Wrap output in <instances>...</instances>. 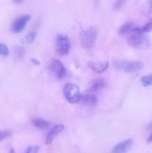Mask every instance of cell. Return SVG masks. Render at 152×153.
<instances>
[{
  "label": "cell",
  "mask_w": 152,
  "mask_h": 153,
  "mask_svg": "<svg viewBox=\"0 0 152 153\" xmlns=\"http://www.w3.org/2000/svg\"><path fill=\"white\" fill-rule=\"evenodd\" d=\"M36 37V33L34 32V31H31V32H29L28 34H27L25 36V37L23 38L24 43H31L34 42V40H35Z\"/></svg>",
  "instance_id": "e0dca14e"
},
{
  "label": "cell",
  "mask_w": 152,
  "mask_h": 153,
  "mask_svg": "<svg viewBox=\"0 0 152 153\" xmlns=\"http://www.w3.org/2000/svg\"><path fill=\"white\" fill-rule=\"evenodd\" d=\"M87 65L95 73H101L107 70L109 67V62L108 61H104V62H92V61H89Z\"/></svg>",
  "instance_id": "9c48e42d"
},
{
  "label": "cell",
  "mask_w": 152,
  "mask_h": 153,
  "mask_svg": "<svg viewBox=\"0 0 152 153\" xmlns=\"http://www.w3.org/2000/svg\"><path fill=\"white\" fill-rule=\"evenodd\" d=\"M149 8H150L151 11H152V1L149 2Z\"/></svg>",
  "instance_id": "d4e9b609"
},
{
  "label": "cell",
  "mask_w": 152,
  "mask_h": 153,
  "mask_svg": "<svg viewBox=\"0 0 152 153\" xmlns=\"http://www.w3.org/2000/svg\"><path fill=\"white\" fill-rule=\"evenodd\" d=\"M70 40L66 34H58L56 38V49L61 56L66 55L70 49Z\"/></svg>",
  "instance_id": "5b68a950"
},
{
  "label": "cell",
  "mask_w": 152,
  "mask_h": 153,
  "mask_svg": "<svg viewBox=\"0 0 152 153\" xmlns=\"http://www.w3.org/2000/svg\"><path fill=\"white\" fill-rule=\"evenodd\" d=\"M115 66L125 73H134L144 68V64L141 61H116Z\"/></svg>",
  "instance_id": "277c9868"
},
{
  "label": "cell",
  "mask_w": 152,
  "mask_h": 153,
  "mask_svg": "<svg viewBox=\"0 0 152 153\" xmlns=\"http://www.w3.org/2000/svg\"><path fill=\"white\" fill-rule=\"evenodd\" d=\"M32 123L34 126L41 130L46 129L49 128V125H50V123L49 121L42 119V118H34L32 120Z\"/></svg>",
  "instance_id": "5bb4252c"
},
{
  "label": "cell",
  "mask_w": 152,
  "mask_h": 153,
  "mask_svg": "<svg viewBox=\"0 0 152 153\" xmlns=\"http://www.w3.org/2000/svg\"><path fill=\"white\" fill-rule=\"evenodd\" d=\"M137 28L138 26L132 22H126L119 30V34L120 35H125V34H128L131 33H135Z\"/></svg>",
  "instance_id": "7c38bea8"
},
{
  "label": "cell",
  "mask_w": 152,
  "mask_h": 153,
  "mask_svg": "<svg viewBox=\"0 0 152 153\" xmlns=\"http://www.w3.org/2000/svg\"><path fill=\"white\" fill-rule=\"evenodd\" d=\"M98 37V30L95 27H90L83 31L80 37L81 45L84 49H90Z\"/></svg>",
  "instance_id": "7a4b0ae2"
},
{
  "label": "cell",
  "mask_w": 152,
  "mask_h": 153,
  "mask_svg": "<svg viewBox=\"0 0 152 153\" xmlns=\"http://www.w3.org/2000/svg\"><path fill=\"white\" fill-rule=\"evenodd\" d=\"M134 144L132 139H127L120 142L113 147L111 153H127L131 149Z\"/></svg>",
  "instance_id": "ba28073f"
},
{
  "label": "cell",
  "mask_w": 152,
  "mask_h": 153,
  "mask_svg": "<svg viewBox=\"0 0 152 153\" xmlns=\"http://www.w3.org/2000/svg\"><path fill=\"white\" fill-rule=\"evenodd\" d=\"M64 128H65V127H64V126L63 125V124H58V125L55 126L51 129V131H49V134H48L47 137H46V144H51V143L53 142L55 137H56L58 134H59L60 133H61V131H63Z\"/></svg>",
  "instance_id": "30bf717a"
},
{
  "label": "cell",
  "mask_w": 152,
  "mask_h": 153,
  "mask_svg": "<svg viewBox=\"0 0 152 153\" xmlns=\"http://www.w3.org/2000/svg\"><path fill=\"white\" fill-rule=\"evenodd\" d=\"M80 102L83 105L86 107H94L97 104V98L93 94H84L80 96Z\"/></svg>",
  "instance_id": "8fae6325"
},
{
  "label": "cell",
  "mask_w": 152,
  "mask_h": 153,
  "mask_svg": "<svg viewBox=\"0 0 152 153\" xmlns=\"http://www.w3.org/2000/svg\"><path fill=\"white\" fill-rule=\"evenodd\" d=\"M147 142H148V143H151V142H152V134H151V135L149 136L148 137Z\"/></svg>",
  "instance_id": "603a6c76"
},
{
  "label": "cell",
  "mask_w": 152,
  "mask_h": 153,
  "mask_svg": "<svg viewBox=\"0 0 152 153\" xmlns=\"http://www.w3.org/2000/svg\"><path fill=\"white\" fill-rule=\"evenodd\" d=\"M31 16L30 15H22L19 16L17 19L14 20V22L12 24V31L14 33H19L24 29V28L26 25V23L30 19Z\"/></svg>",
  "instance_id": "52a82bcc"
},
{
  "label": "cell",
  "mask_w": 152,
  "mask_h": 153,
  "mask_svg": "<svg viewBox=\"0 0 152 153\" xmlns=\"http://www.w3.org/2000/svg\"><path fill=\"white\" fill-rule=\"evenodd\" d=\"M123 3L124 1H116L114 4V7L115 8H119V7H120L121 6H122V4H123Z\"/></svg>",
  "instance_id": "7402d4cb"
},
{
  "label": "cell",
  "mask_w": 152,
  "mask_h": 153,
  "mask_svg": "<svg viewBox=\"0 0 152 153\" xmlns=\"http://www.w3.org/2000/svg\"><path fill=\"white\" fill-rule=\"evenodd\" d=\"M51 73L57 80H62L66 76V69L63 64L58 59H53L51 62L50 66Z\"/></svg>",
  "instance_id": "8992f818"
},
{
  "label": "cell",
  "mask_w": 152,
  "mask_h": 153,
  "mask_svg": "<svg viewBox=\"0 0 152 153\" xmlns=\"http://www.w3.org/2000/svg\"><path fill=\"white\" fill-rule=\"evenodd\" d=\"M106 82L104 79H98L94 80L91 84L90 87L89 88V91L90 92H97L100 90L103 89L105 87Z\"/></svg>",
  "instance_id": "4fadbf2b"
},
{
  "label": "cell",
  "mask_w": 152,
  "mask_h": 153,
  "mask_svg": "<svg viewBox=\"0 0 152 153\" xmlns=\"http://www.w3.org/2000/svg\"><path fill=\"white\" fill-rule=\"evenodd\" d=\"M11 135V131L10 130H2V131H0V142L1 140H4L7 137H10Z\"/></svg>",
  "instance_id": "d6986e66"
},
{
  "label": "cell",
  "mask_w": 152,
  "mask_h": 153,
  "mask_svg": "<svg viewBox=\"0 0 152 153\" xmlns=\"http://www.w3.org/2000/svg\"><path fill=\"white\" fill-rule=\"evenodd\" d=\"M128 43L130 46L137 49H148L151 46L149 37L141 33H134V34L130 36Z\"/></svg>",
  "instance_id": "6da1fadb"
},
{
  "label": "cell",
  "mask_w": 152,
  "mask_h": 153,
  "mask_svg": "<svg viewBox=\"0 0 152 153\" xmlns=\"http://www.w3.org/2000/svg\"><path fill=\"white\" fill-rule=\"evenodd\" d=\"M63 94L67 101L75 104L80 101V94L78 87L73 83H66L63 88Z\"/></svg>",
  "instance_id": "3957f363"
},
{
  "label": "cell",
  "mask_w": 152,
  "mask_h": 153,
  "mask_svg": "<svg viewBox=\"0 0 152 153\" xmlns=\"http://www.w3.org/2000/svg\"><path fill=\"white\" fill-rule=\"evenodd\" d=\"M31 61H32V62L34 63V64H37V65H39V64H40V62H39V61H37V59H34V58H32V59H31Z\"/></svg>",
  "instance_id": "cb8c5ba5"
},
{
  "label": "cell",
  "mask_w": 152,
  "mask_h": 153,
  "mask_svg": "<svg viewBox=\"0 0 152 153\" xmlns=\"http://www.w3.org/2000/svg\"><path fill=\"white\" fill-rule=\"evenodd\" d=\"M38 151V147L37 146H30L27 149L26 153H37Z\"/></svg>",
  "instance_id": "44dd1931"
},
{
  "label": "cell",
  "mask_w": 152,
  "mask_h": 153,
  "mask_svg": "<svg viewBox=\"0 0 152 153\" xmlns=\"http://www.w3.org/2000/svg\"><path fill=\"white\" fill-rule=\"evenodd\" d=\"M9 53H10V52H9L8 47L4 43H0V55L6 57L8 56Z\"/></svg>",
  "instance_id": "ac0fdd59"
},
{
  "label": "cell",
  "mask_w": 152,
  "mask_h": 153,
  "mask_svg": "<svg viewBox=\"0 0 152 153\" xmlns=\"http://www.w3.org/2000/svg\"><path fill=\"white\" fill-rule=\"evenodd\" d=\"M23 54H24V49H22V47H18L16 48V49L15 50V55H16L17 58H22L23 56Z\"/></svg>",
  "instance_id": "ffe728a7"
},
{
  "label": "cell",
  "mask_w": 152,
  "mask_h": 153,
  "mask_svg": "<svg viewBox=\"0 0 152 153\" xmlns=\"http://www.w3.org/2000/svg\"><path fill=\"white\" fill-rule=\"evenodd\" d=\"M152 31V18L142 27H139L137 28L135 33H141V34H145Z\"/></svg>",
  "instance_id": "9a60e30c"
},
{
  "label": "cell",
  "mask_w": 152,
  "mask_h": 153,
  "mask_svg": "<svg viewBox=\"0 0 152 153\" xmlns=\"http://www.w3.org/2000/svg\"><path fill=\"white\" fill-rule=\"evenodd\" d=\"M141 83L144 87L152 86V75L142 76L141 78Z\"/></svg>",
  "instance_id": "2e32d148"
}]
</instances>
